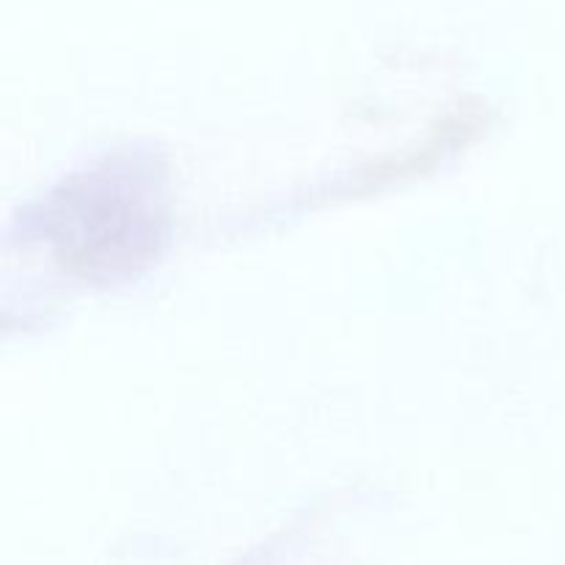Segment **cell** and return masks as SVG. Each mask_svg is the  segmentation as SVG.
Wrapping results in <instances>:
<instances>
[{
    "mask_svg": "<svg viewBox=\"0 0 565 565\" xmlns=\"http://www.w3.org/2000/svg\"><path fill=\"white\" fill-rule=\"evenodd\" d=\"M163 207L149 171L97 169L61 188L47 226L55 254L83 274H116L149 263L163 241Z\"/></svg>",
    "mask_w": 565,
    "mask_h": 565,
    "instance_id": "6da1fadb",
    "label": "cell"
}]
</instances>
